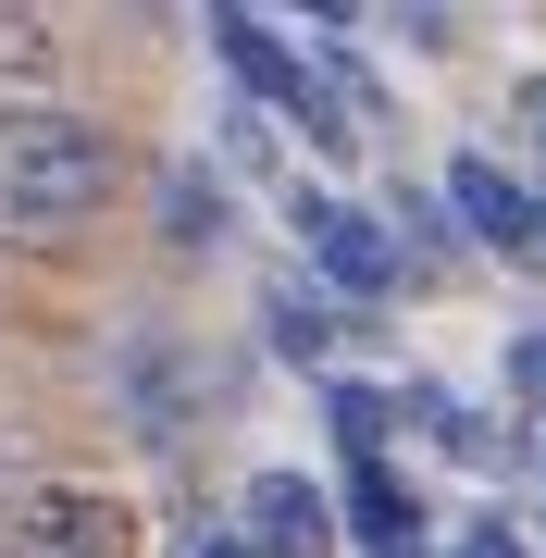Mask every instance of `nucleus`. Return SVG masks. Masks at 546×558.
Listing matches in <instances>:
<instances>
[{"instance_id":"12","label":"nucleus","mask_w":546,"mask_h":558,"mask_svg":"<svg viewBox=\"0 0 546 558\" xmlns=\"http://www.w3.org/2000/svg\"><path fill=\"white\" fill-rule=\"evenodd\" d=\"M460 558H522V534H509V521H472V534H460Z\"/></svg>"},{"instance_id":"9","label":"nucleus","mask_w":546,"mask_h":558,"mask_svg":"<svg viewBox=\"0 0 546 558\" xmlns=\"http://www.w3.org/2000/svg\"><path fill=\"white\" fill-rule=\"evenodd\" d=\"M385 236H398V260H423V274H447V260H460V211H447V186H398Z\"/></svg>"},{"instance_id":"16","label":"nucleus","mask_w":546,"mask_h":558,"mask_svg":"<svg viewBox=\"0 0 546 558\" xmlns=\"http://www.w3.org/2000/svg\"><path fill=\"white\" fill-rule=\"evenodd\" d=\"M534 236H546V199H534Z\"/></svg>"},{"instance_id":"11","label":"nucleus","mask_w":546,"mask_h":558,"mask_svg":"<svg viewBox=\"0 0 546 558\" xmlns=\"http://www.w3.org/2000/svg\"><path fill=\"white\" fill-rule=\"evenodd\" d=\"M0 75H13V87H50L62 75V38L38 13H13V0H0Z\"/></svg>"},{"instance_id":"4","label":"nucleus","mask_w":546,"mask_h":558,"mask_svg":"<svg viewBox=\"0 0 546 558\" xmlns=\"http://www.w3.org/2000/svg\"><path fill=\"white\" fill-rule=\"evenodd\" d=\"M447 211H460V236L497 248V260H534V248H546V236H534V186L509 174L497 149H460V161H447Z\"/></svg>"},{"instance_id":"7","label":"nucleus","mask_w":546,"mask_h":558,"mask_svg":"<svg viewBox=\"0 0 546 558\" xmlns=\"http://www.w3.org/2000/svg\"><path fill=\"white\" fill-rule=\"evenodd\" d=\"M262 336H274V360H299V373H324V360H336V336H348V299H336V286L324 274H286V286H262Z\"/></svg>"},{"instance_id":"13","label":"nucleus","mask_w":546,"mask_h":558,"mask_svg":"<svg viewBox=\"0 0 546 558\" xmlns=\"http://www.w3.org/2000/svg\"><path fill=\"white\" fill-rule=\"evenodd\" d=\"M509 385H522V398L546 410V336H522V360H509Z\"/></svg>"},{"instance_id":"6","label":"nucleus","mask_w":546,"mask_h":558,"mask_svg":"<svg viewBox=\"0 0 546 558\" xmlns=\"http://www.w3.org/2000/svg\"><path fill=\"white\" fill-rule=\"evenodd\" d=\"M336 497H348L336 521L361 534V558H410V546H423V497L398 484V459H385V447L348 459V484H336Z\"/></svg>"},{"instance_id":"8","label":"nucleus","mask_w":546,"mask_h":558,"mask_svg":"<svg viewBox=\"0 0 546 558\" xmlns=\"http://www.w3.org/2000/svg\"><path fill=\"white\" fill-rule=\"evenodd\" d=\"M223 223H236L223 174H211V161H174V174H162V236H174V248H211Z\"/></svg>"},{"instance_id":"3","label":"nucleus","mask_w":546,"mask_h":558,"mask_svg":"<svg viewBox=\"0 0 546 558\" xmlns=\"http://www.w3.org/2000/svg\"><path fill=\"white\" fill-rule=\"evenodd\" d=\"M0 534H13L25 558H124V546H137V509H124L112 497V484H25V497L13 509H0Z\"/></svg>"},{"instance_id":"5","label":"nucleus","mask_w":546,"mask_h":558,"mask_svg":"<svg viewBox=\"0 0 546 558\" xmlns=\"http://www.w3.org/2000/svg\"><path fill=\"white\" fill-rule=\"evenodd\" d=\"M236 534H248V558H336V497L311 472H262L248 509H236Z\"/></svg>"},{"instance_id":"10","label":"nucleus","mask_w":546,"mask_h":558,"mask_svg":"<svg viewBox=\"0 0 546 558\" xmlns=\"http://www.w3.org/2000/svg\"><path fill=\"white\" fill-rule=\"evenodd\" d=\"M324 422H336V447L361 459V447H385V435H398V385H361V373H324Z\"/></svg>"},{"instance_id":"14","label":"nucleus","mask_w":546,"mask_h":558,"mask_svg":"<svg viewBox=\"0 0 546 558\" xmlns=\"http://www.w3.org/2000/svg\"><path fill=\"white\" fill-rule=\"evenodd\" d=\"M286 13H311L324 38H348V25H361V0H286Z\"/></svg>"},{"instance_id":"2","label":"nucleus","mask_w":546,"mask_h":558,"mask_svg":"<svg viewBox=\"0 0 546 558\" xmlns=\"http://www.w3.org/2000/svg\"><path fill=\"white\" fill-rule=\"evenodd\" d=\"M286 236H299V260L336 286L348 311H385L398 299V236H385V211H361V199H336V186H286Z\"/></svg>"},{"instance_id":"1","label":"nucleus","mask_w":546,"mask_h":558,"mask_svg":"<svg viewBox=\"0 0 546 558\" xmlns=\"http://www.w3.org/2000/svg\"><path fill=\"white\" fill-rule=\"evenodd\" d=\"M124 186V137L100 112H75L62 87H0V236L62 248L112 211Z\"/></svg>"},{"instance_id":"15","label":"nucleus","mask_w":546,"mask_h":558,"mask_svg":"<svg viewBox=\"0 0 546 558\" xmlns=\"http://www.w3.org/2000/svg\"><path fill=\"white\" fill-rule=\"evenodd\" d=\"M199 558H248V534H211V546H199Z\"/></svg>"}]
</instances>
